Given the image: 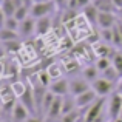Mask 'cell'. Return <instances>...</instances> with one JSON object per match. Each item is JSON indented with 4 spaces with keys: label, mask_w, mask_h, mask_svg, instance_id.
I'll use <instances>...</instances> for the list:
<instances>
[{
    "label": "cell",
    "mask_w": 122,
    "mask_h": 122,
    "mask_svg": "<svg viewBox=\"0 0 122 122\" xmlns=\"http://www.w3.org/2000/svg\"><path fill=\"white\" fill-rule=\"evenodd\" d=\"M107 110V97H99L96 102H93L88 108L85 110L82 121L83 122H93L94 119H97L99 116L105 114L104 111Z\"/></svg>",
    "instance_id": "cell-1"
},
{
    "label": "cell",
    "mask_w": 122,
    "mask_h": 122,
    "mask_svg": "<svg viewBox=\"0 0 122 122\" xmlns=\"http://www.w3.org/2000/svg\"><path fill=\"white\" fill-rule=\"evenodd\" d=\"M91 88L96 91V94H97L99 97H107L108 94H111V93L116 90V83L101 76V77H97L91 83Z\"/></svg>",
    "instance_id": "cell-2"
},
{
    "label": "cell",
    "mask_w": 122,
    "mask_h": 122,
    "mask_svg": "<svg viewBox=\"0 0 122 122\" xmlns=\"http://www.w3.org/2000/svg\"><path fill=\"white\" fill-rule=\"evenodd\" d=\"M121 110H122V96L119 93L113 91L111 96L108 97L107 101V114L111 121H116L121 114Z\"/></svg>",
    "instance_id": "cell-3"
},
{
    "label": "cell",
    "mask_w": 122,
    "mask_h": 122,
    "mask_svg": "<svg viewBox=\"0 0 122 122\" xmlns=\"http://www.w3.org/2000/svg\"><path fill=\"white\" fill-rule=\"evenodd\" d=\"M54 6H56V2H40V3H33L31 5V15L34 19H40V17H45V15H50L53 12Z\"/></svg>",
    "instance_id": "cell-4"
},
{
    "label": "cell",
    "mask_w": 122,
    "mask_h": 122,
    "mask_svg": "<svg viewBox=\"0 0 122 122\" xmlns=\"http://www.w3.org/2000/svg\"><path fill=\"white\" fill-rule=\"evenodd\" d=\"M19 101L25 105V107L30 110L31 114H36L37 111V105H36V96H34V90L30 85L26 86V90L23 91V94L19 96Z\"/></svg>",
    "instance_id": "cell-5"
},
{
    "label": "cell",
    "mask_w": 122,
    "mask_h": 122,
    "mask_svg": "<svg viewBox=\"0 0 122 122\" xmlns=\"http://www.w3.org/2000/svg\"><path fill=\"white\" fill-rule=\"evenodd\" d=\"M97 99H99V96L96 94V91L93 88H90L88 91L76 96V104H77V108H81V110H86V108H88L93 102H96Z\"/></svg>",
    "instance_id": "cell-6"
},
{
    "label": "cell",
    "mask_w": 122,
    "mask_h": 122,
    "mask_svg": "<svg viewBox=\"0 0 122 122\" xmlns=\"http://www.w3.org/2000/svg\"><path fill=\"white\" fill-rule=\"evenodd\" d=\"M90 88H91V83L85 77H76L73 81H70V94L73 96H79L82 93L88 91Z\"/></svg>",
    "instance_id": "cell-7"
},
{
    "label": "cell",
    "mask_w": 122,
    "mask_h": 122,
    "mask_svg": "<svg viewBox=\"0 0 122 122\" xmlns=\"http://www.w3.org/2000/svg\"><path fill=\"white\" fill-rule=\"evenodd\" d=\"M117 23V19L114 12H107V11H99L97 15V26L101 30H108V28H114Z\"/></svg>",
    "instance_id": "cell-8"
},
{
    "label": "cell",
    "mask_w": 122,
    "mask_h": 122,
    "mask_svg": "<svg viewBox=\"0 0 122 122\" xmlns=\"http://www.w3.org/2000/svg\"><path fill=\"white\" fill-rule=\"evenodd\" d=\"M19 34H20V37H30L33 36V34H36V19L33 17V15H28L25 20L20 22V26H19Z\"/></svg>",
    "instance_id": "cell-9"
},
{
    "label": "cell",
    "mask_w": 122,
    "mask_h": 122,
    "mask_svg": "<svg viewBox=\"0 0 122 122\" xmlns=\"http://www.w3.org/2000/svg\"><path fill=\"white\" fill-rule=\"evenodd\" d=\"M50 91H53L56 96H66L70 94V81L66 79H56V81L51 82V85L48 86Z\"/></svg>",
    "instance_id": "cell-10"
},
{
    "label": "cell",
    "mask_w": 122,
    "mask_h": 122,
    "mask_svg": "<svg viewBox=\"0 0 122 122\" xmlns=\"http://www.w3.org/2000/svg\"><path fill=\"white\" fill-rule=\"evenodd\" d=\"M30 114H31L30 110H28L20 101H17V104L14 105V108H12V111H11V119L14 122H25L30 117Z\"/></svg>",
    "instance_id": "cell-11"
},
{
    "label": "cell",
    "mask_w": 122,
    "mask_h": 122,
    "mask_svg": "<svg viewBox=\"0 0 122 122\" xmlns=\"http://www.w3.org/2000/svg\"><path fill=\"white\" fill-rule=\"evenodd\" d=\"M62 107H63V96H57L56 101L51 105V108L48 110V113L45 114V119L54 121L57 117H62Z\"/></svg>",
    "instance_id": "cell-12"
},
{
    "label": "cell",
    "mask_w": 122,
    "mask_h": 122,
    "mask_svg": "<svg viewBox=\"0 0 122 122\" xmlns=\"http://www.w3.org/2000/svg\"><path fill=\"white\" fill-rule=\"evenodd\" d=\"M51 17L50 15H45V17H40V19H36V34L37 36H45V34L50 33L51 30Z\"/></svg>",
    "instance_id": "cell-13"
},
{
    "label": "cell",
    "mask_w": 122,
    "mask_h": 122,
    "mask_svg": "<svg viewBox=\"0 0 122 122\" xmlns=\"http://www.w3.org/2000/svg\"><path fill=\"white\" fill-rule=\"evenodd\" d=\"M83 15H85L86 22H88L90 25H97V15H99V9L94 6V3H90L88 6H85L83 8Z\"/></svg>",
    "instance_id": "cell-14"
},
{
    "label": "cell",
    "mask_w": 122,
    "mask_h": 122,
    "mask_svg": "<svg viewBox=\"0 0 122 122\" xmlns=\"http://www.w3.org/2000/svg\"><path fill=\"white\" fill-rule=\"evenodd\" d=\"M56 97H57V96L54 94L53 91H50V90H48V91H46V94H45V97H43V101H42V105H40V110H39V113L45 116V114L48 113V110L51 108L53 102L56 101Z\"/></svg>",
    "instance_id": "cell-15"
},
{
    "label": "cell",
    "mask_w": 122,
    "mask_h": 122,
    "mask_svg": "<svg viewBox=\"0 0 122 122\" xmlns=\"http://www.w3.org/2000/svg\"><path fill=\"white\" fill-rule=\"evenodd\" d=\"M19 39H20L19 31H14V30L2 26V31H0V40L2 42H11V40H19Z\"/></svg>",
    "instance_id": "cell-16"
},
{
    "label": "cell",
    "mask_w": 122,
    "mask_h": 122,
    "mask_svg": "<svg viewBox=\"0 0 122 122\" xmlns=\"http://www.w3.org/2000/svg\"><path fill=\"white\" fill-rule=\"evenodd\" d=\"M94 6L99 9V11H107V12H116L117 8L113 5L111 0H93Z\"/></svg>",
    "instance_id": "cell-17"
},
{
    "label": "cell",
    "mask_w": 122,
    "mask_h": 122,
    "mask_svg": "<svg viewBox=\"0 0 122 122\" xmlns=\"http://www.w3.org/2000/svg\"><path fill=\"white\" fill-rule=\"evenodd\" d=\"M99 73H101V71L97 70V66H96V65H90V66H86V68L83 70L82 77H85L90 83H93L96 79L99 77Z\"/></svg>",
    "instance_id": "cell-18"
},
{
    "label": "cell",
    "mask_w": 122,
    "mask_h": 122,
    "mask_svg": "<svg viewBox=\"0 0 122 122\" xmlns=\"http://www.w3.org/2000/svg\"><path fill=\"white\" fill-rule=\"evenodd\" d=\"M82 111L83 110H81V108H76V110L70 111V113L62 114V119H60V122H79V121H82V117H81Z\"/></svg>",
    "instance_id": "cell-19"
},
{
    "label": "cell",
    "mask_w": 122,
    "mask_h": 122,
    "mask_svg": "<svg viewBox=\"0 0 122 122\" xmlns=\"http://www.w3.org/2000/svg\"><path fill=\"white\" fill-rule=\"evenodd\" d=\"M3 45V51L5 53H15L22 48V42L20 39L19 40H11V42H2Z\"/></svg>",
    "instance_id": "cell-20"
},
{
    "label": "cell",
    "mask_w": 122,
    "mask_h": 122,
    "mask_svg": "<svg viewBox=\"0 0 122 122\" xmlns=\"http://www.w3.org/2000/svg\"><path fill=\"white\" fill-rule=\"evenodd\" d=\"M111 63H113V66L116 68V71L122 77V51H114L113 57H111Z\"/></svg>",
    "instance_id": "cell-21"
},
{
    "label": "cell",
    "mask_w": 122,
    "mask_h": 122,
    "mask_svg": "<svg viewBox=\"0 0 122 122\" xmlns=\"http://www.w3.org/2000/svg\"><path fill=\"white\" fill-rule=\"evenodd\" d=\"M19 26H20V22L11 15V17H3V28H9V30L19 31Z\"/></svg>",
    "instance_id": "cell-22"
},
{
    "label": "cell",
    "mask_w": 122,
    "mask_h": 122,
    "mask_svg": "<svg viewBox=\"0 0 122 122\" xmlns=\"http://www.w3.org/2000/svg\"><path fill=\"white\" fill-rule=\"evenodd\" d=\"M110 65H111V60L108 59V57H99V60L96 62V66H97V70L101 73L104 71V70H107Z\"/></svg>",
    "instance_id": "cell-23"
},
{
    "label": "cell",
    "mask_w": 122,
    "mask_h": 122,
    "mask_svg": "<svg viewBox=\"0 0 122 122\" xmlns=\"http://www.w3.org/2000/svg\"><path fill=\"white\" fill-rule=\"evenodd\" d=\"M113 28H108V30H101V37L104 39L107 43H113Z\"/></svg>",
    "instance_id": "cell-24"
},
{
    "label": "cell",
    "mask_w": 122,
    "mask_h": 122,
    "mask_svg": "<svg viewBox=\"0 0 122 122\" xmlns=\"http://www.w3.org/2000/svg\"><path fill=\"white\" fill-rule=\"evenodd\" d=\"M25 122H45V119L42 116H37V114H30V117Z\"/></svg>",
    "instance_id": "cell-25"
},
{
    "label": "cell",
    "mask_w": 122,
    "mask_h": 122,
    "mask_svg": "<svg viewBox=\"0 0 122 122\" xmlns=\"http://www.w3.org/2000/svg\"><path fill=\"white\" fill-rule=\"evenodd\" d=\"M114 91H116V93H119V94L122 96V77L119 79V82L116 83V90H114Z\"/></svg>",
    "instance_id": "cell-26"
},
{
    "label": "cell",
    "mask_w": 122,
    "mask_h": 122,
    "mask_svg": "<svg viewBox=\"0 0 122 122\" xmlns=\"http://www.w3.org/2000/svg\"><path fill=\"white\" fill-rule=\"evenodd\" d=\"M113 5L117 8V11H122V0H111Z\"/></svg>",
    "instance_id": "cell-27"
},
{
    "label": "cell",
    "mask_w": 122,
    "mask_h": 122,
    "mask_svg": "<svg viewBox=\"0 0 122 122\" xmlns=\"http://www.w3.org/2000/svg\"><path fill=\"white\" fill-rule=\"evenodd\" d=\"M40 2H48V0H33V3H40Z\"/></svg>",
    "instance_id": "cell-28"
},
{
    "label": "cell",
    "mask_w": 122,
    "mask_h": 122,
    "mask_svg": "<svg viewBox=\"0 0 122 122\" xmlns=\"http://www.w3.org/2000/svg\"><path fill=\"white\" fill-rule=\"evenodd\" d=\"M119 121H122V110H121V114H119V117H117Z\"/></svg>",
    "instance_id": "cell-29"
},
{
    "label": "cell",
    "mask_w": 122,
    "mask_h": 122,
    "mask_svg": "<svg viewBox=\"0 0 122 122\" xmlns=\"http://www.w3.org/2000/svg\"><path fill=\"white\" fill-rule=\"evenodd\" d=\"M108 122H114V121H111V119H110V121H108Z\"/></svg>",
    "instance_id": "cell-30"
}]
</instances>
